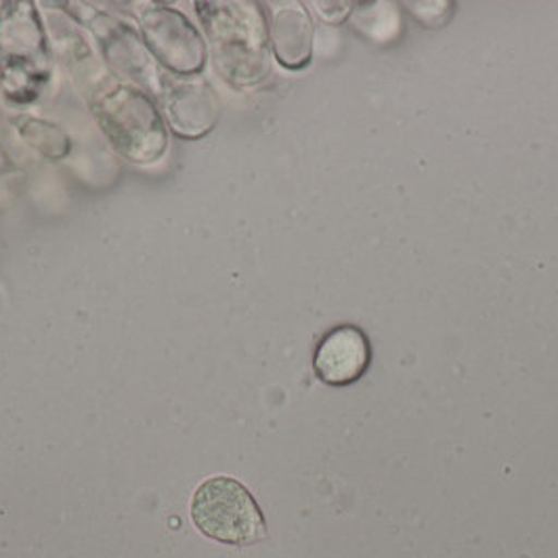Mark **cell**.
I'll return each mask as SVG.
<instances>
[{"label":"cell","instance_id":"1","mask_svg":"<svg viewBox=\"0 0 558 558\" xmlns=\"http://www.w3.org/2000/svg\"><path fill=\"white\" fill-rule=\"evenodd\" d=\"M192 519L204 535L233 546H248L267 535L258 504L231 476H213L197 487Z\"/></svg>","mask_w":558,"mask_h":558},{"label":"cell","instance_id":"2","mask_svg":"<svg viewBox=\"0 0 558 558\" xmlns=\"http://www.w3.org/2000/svg\"><path fill=\"white\" fill-rule=\"evenodd\" d=\"M369 360L372 351L367 336L357 326L347 324L322 338L313 367L324 383L332 387H347L362 378L369 367Z\"/></svg>","mask_w":558,"mask_h":558}]
</instances>
